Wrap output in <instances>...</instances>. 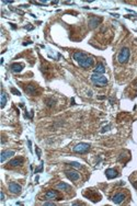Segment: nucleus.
Returning <instances> with one entry per match:
<instances>
[{
  "instance_id": "f257e3e1",
  "label": "nucleus",
  "mask_w": 137,
  "mask_h": 206,
  "mask_svg": "<svg viewBox=\"0 0 137 206\" xmlns=\"http://www.w3.org/2000/svg\"><path fill=\"white\" fill-rule=\"evenodd\" d=\"M91 81L97 87H105L106 84H108L106 77H104L103 75H99V73H93L91 76Z\"/></svg>"
},
{
  "instance_id": "f03ea898",
  "label": "nucleus",
  "mask_w": 137,
  "mask_h": 206,
  "mask_svg": "<svg viewBox=\"0 0 137 206\" xmlns=\"http://www.w3.org/2000/svg\"><path fill=\"white\" fill-rule=\"evenodd\" d=\"M130 50L127 48V47H124V48H122L121 52L119 53V55H117V61L120 64H125L130 59Z\"/></svg>"
},
{
  "instance_id": "7ed1b4c3",
  "label": "nucleus",
  "mask_w": 137,
  "mask_h": 206,
  "mask_svg": "<svg viewBox=\"0 0 137 206\" xmlns=\"http://www.w3.org/2000/svg\"><path fill=\"white\" fill-rule=\"evenodd\" d=\"M89 150H90V145L86 143H80L74 147V151L77 154H86Z\"/></svg>"
},
{
  "instance_id": "20e7f679",
  "label": "nucleus",
  "mask_w": 137,
  "mask_h": 206,
  "mask_svg": "<svg viewBox=\"0 0 137 206\" xmlns=\"http://www.w3.org/2000/svg\"><path fill=\"white\" fill-rule=\"evenodd\" d=\"M85 196L88 197V199H90L93 203H97V202L101 200V195L99 194L98 192L92 191V190H88V193H85Z\"/></svg>"
},
{
  "instance_id": "39448f33",
  "label": "nucleus",
  "mask_w": 137,
  "mask_h": 206,
  "mask_svg": "<svg viewBox=\"0 0 137 206\" xmlns=\"http://www.w3.org/2000/svg\"><path fill=\"white\" fill-rule=\"evenodd\" d=\"M45 199L46 200H60L59 194L57 191H54V190H49L45 193Z\"/></svg>"
},
{
  "instance_id": "423d86ee",
  "label": "nucleus",
  "mask_w": 137,
  "mask_h": 206,
  "mask_svg": "<svg viewBox=\"0 0 137 206\" xmlns=\"http://www.w3.org/2000/svg\"><path fill=\"white\" fill-rule=\"evenodd\" d=\"M65 174H66V177L69 179L70 181H77V180H79V178H80L79 173L77 172V171H74V170H69V171H66Z\"/></svg>"
},
{
  "instance_id": "0eeeda50",
  "label": "nucleus",
  "mask_w": 137,
  "mask_h": 206,
  "mask_svg": "<svg viewBox=\"0 0 137 206\" xmlns=\"http://www.w3.org/2000/svg\"><path fill=\"white\" fill-rule=\"evenodd\" d=\"M79 65L81 67H83V68H89V67H91L93 65V58L90 57V56H87L83 61L79 63Z\"/></svg>"
},
{
  "instance_id": "6e6552de",
  "label": "nucleus",
  "mask_w": 137,
  "mask_h": 206,
  "mask_svg": "<svg viewBox=\"0 0 137 206\" xmlns=\"http://www.w3.org/2000/svg\"><path fill=\"white\" fill-rule=\"evenodd\" d=\"M102 21V19L101 18H97V17H91L90 19H89V21H88V23H89V27H90V29H94L97 28L99 25V23Z\"/></svg>"
},
{
  "instance_id": "1a4fd4ad",
  "label": "nucleus",
  "mask_w": 137,
  "mask_h": 206,
  "mask_svg": "<svg viewBox=\"0 0 137 206\" xmlns=\"http://www.w3.org/2000/svg\"><path fill=\"white\" fill-rule=\"evenodd\" d=\"M21 190L22 188L18 183L11 182V183L9 184V191H10L11 193H13V194H19V193L21 192Z\"/></svg>"
},
{
  "instance_id": "9d476101",
  "label": "nucleus",
  "mask_w": 137,
  "mask_h": 206,
  "mask_svg": "<svg viewBox=\"0 0 137 206\" xmlns=\"http://www.w3.org/2000/svg\"><path fill=\"white\" fill-rule=\"evenodd\" d=\"M124 200H125V194L124 193H116L112 199L113 203H115V204H121Z\"/></svg>"
},
{
  "instance_id": "9b49d317",
  "label": "nucleus",
  "mask_w": 137,
  "mask_h": 206,
  "mask_svg": "<svg viewBox=\"0 0 137 206\" xmlns=\"http://www.w3.org/2000/svg\"><path fill=\"white\" fill-rule=\"evenodd\" d=\"M87 54L86 53H83V52H76L75 54H74V59L79 64L80 61H82L86 57H87Z\"/></svg>"
},
{
  "instance_id": "f8f14e48",
  "label": "nucleus",
  "mask_w": 137,
  "mask_h": 206,
  "mask_svg": "<svg viewBox=\"0 0 137 206\" xmlns=\"http://www.w3.org/2000/svg\"><path fill=\"white\" fill-rule=\"evenodd\" d=\"M14 155V151L13 150H3L1 152V162H5L8 158H10Z\"/></svg>"
},
{
  "instance_id": "ddd939ff",
  "label": "nucleus",
  "mask_w": 137,
  "mask_h": 206,
  "mask_svg": "<svg viewBox=\"0 0 137 206\" xmlns=\"http://www.w3.org/2000/svg\"><path fill=\"white\" fill-rule=\"evenodd\" d=\"M25 92L29 93V95H37L36 86H35V84H29L27 88H25Z\"/></svg>"
},
{
  "instance_id": "4468645a",
  "label": "nucleus",
  "mask_w": 137,
  "mask_h": 206,
  "mask_svg": "<svg viewBox=\"0 0 137 206\" xmlns=\"http://www.w3.org/2000/svg\"><path fill=\"white\" fill-rule=\"evenodd\" d=\"M105 175H106L108 179H114L119 175V173H117V171L115 169H108L105 171Z\"/></svg>"
},
{
  "instance_id": "2eb2a0df",
  "label": "nucleus",
  "mask_w": 137,
  "mask_h": 206,
  "mask_svg": "<svg viewBox=\"0 0 137 206\" xmlns=\"http://www.w3.org/2000/svg\"><path fill=\"white\" fill-rule=\"evenodd\" d=\"M94 73H99V75H103L104 73H105V67H104L103 64H101V63H99L98 65L95 66V68H94Z\"/></svg>"
},
{
  "instance_id": "dca6fc26",
  "label": "nucleus",
  "mask_w": 137,
  "mask_h": 206,
  "mask_svg": "<svg viewBox=\"0 0 137 206\" xmlns=\"http://www.w3.org/2000/svg\"><path fill=\"white\" fill-rule=\"evenodd\" d=\"M56 189L61 190V191H70L71 186L69 184L65 183V182H60V183H58L56 185Z\"/></svg>"
},
{
  "instance_id": "f3484780",
  "label": "nucleus",
  "mask_w": 137,
  "mask_h": 206,
  "mask_svg": "<svg viewBox=\"0 0 137 206\" xmlns=\"http://www.w3.org/2000/svg\"><path fill=\"white\" fill-rule=\"evenodd\" d=\"M10 68L13 73H20L22 69H23V65H22V64H18V63H16V64H12Z\"/></svg>"
},
{
  "instance_id": "a211bd4d",
  "label": "nucleus",
  "mask_w": 137,
  "mask_h": 206,
  "mask_svg": "<svg viewBox=\"0 0 137 206\" xmlns=\"http://www.w3.org/2000/svg\"><path fill=\"white\" fill-rule=\"evenodd\" d=\"M23 163V158H16V159H12L9 161V165L11 167H16V166H20Z\"/></svg>"
},
{
  "instance_id": "6ab92c4d",
  "label": "nucleus",
  "mask_w": 137,
  "mask_h": 206,
  "mask_svg": "<svg viewBox=\"0 0 137 206\" xmlns=\"http://www.w3.org/2000/svg\"><path fill=\"white\" fill-rule=\"evenodd\" d=\"M5 103H7V98H5V93L3 91H1V107H5Z\"/></svg>"
},
{
  "instance_id": "aec40b11",
  "label": "nucleus",
  "mask_w": 137,
  "mask_h": 206,
  "mask_svg": "<svg viewBox=\"0 0 137 206\" xmlns=\"http://www.w3.org/2000/svg\"><path fill=\"white\" fill-rule=\"evenodd\" d=\"M45 102H46V105L47 106H53L55 104V100H53V99H46Z\"/></svg>"
},
{
  "instance_id": "412c9836",
  "label": "nucleus",
  "mask_w": 137,
  "mask_h": 206,
  "mask_svg": "<svg viewBox=\"0 0 137 206\" xmlns=\"http://www.w3.org/2000/svg\"><path fill=\"white\" fill-rule=\"evenodd\" d=\"M69 166H71V167H74V168H77V169L81 168V165H80L79 162H70V163H69Z\"/></svg>"
},
{
  "instance_id": "4be33fe9",
  "label": "nucleus",
  "mask_w": 137,
  "mask_h": 206,
  "mask_svg": "<svg viewBox=\"0 0 137 206\" xmlns=\"http://www.w3.org/2000/svg\"><path fill=\"white\" fill-rule=\"evenodd\" d=\"M11 93H13V95H20V91H18V90L14 89V88L11 89Z\"/></svg>"
},
{
  "instance_id": "5701e85b",
  "label": "nucleus",
  "mask_w": 137,
  "mask_h": 206,
  "mask_svg": "<svg viewBox=\"0 0 137 206\" xmlns=\"http://www.w3.org/2000/svg\"><path fill=\"white\" fill-rule=\"evenodd\" d=\"M42 170H43V162H42V165H41V166H40V168H38V169H36V170H35V173L41 172V171H42Z\"/></svg>"
},
{
  "instance_id": "b1692460",
  "label": "nucleus",
  "mask_w": 137,
  "mask_h": 206,
  "mask_svg": "<svg viewBox=\"0 0 137 206\" xmlns=\"http://www.w3.org/2000/svg\"><path fill=\"white\" fill-rule=\"evenodd\" d=\"M44 205H48V206H54L55 203H53V202H45L44 203Z\"/></svg>"
},
{
  "instance_id": "393cba45",
  "label": "nucleus",
  "mask_w": 137,
  "mask_h": 206,
  "mask_svg": "<svg viewBox=\"0 0 137 206\" xmlns=\"http://www.w3.org/2000/svg\"><path fill=\"white\" fill-rule=\"evenodd\" d=\"M35 150H36V154H37V157H41V150H40V148H35Z\"/></svg>"
},
{
  "instance_id": "a878e982",
  "label": "nucleus",
  "mask_w": 137,
  "mask_h": 206,
  "mask_svg": "<svg viewBox=\"0 0 137 206\" xmlns=\"http://www.w3.org/2000/svg\"><path fill=\"white\" fill-rule=\"evenodd\" d=\"M111 127V126H110V125H108V126H106V127H104L103 129H102V133H104V132H106V131H109V128Z\"/></svg>"
},
{
  "instance_id": "bb28decb",
  "label": "nucleus",
  "mask_w": 137,
  "mask_h": 206,
  "mask_svg": "<svg viewBox=\"0 0 137 206\" xmlns=\"http://www.w3.org/2000/svg\"><path fill=\"white\" fill-rule=\"evenodd\" d=\"M0 195H1V201H5V194H3V192H2V191L0 192Z\"/></svg>"
},
{
  "instance_id": "cd10ccee",
  "label": "nucleus",
  "mask_w": 137,
  "mask_h": 206,
  "mask_svg": "<svg viewBox=\"0 0 137 206\" xmlns=\"http://www.w3.org/2000/svg\"><path fill=\"white\" fill-rule=\"evenodd\" d=\"M99 100H103V99H105V97H98Z\"/></svg>"
}]
</instances>
